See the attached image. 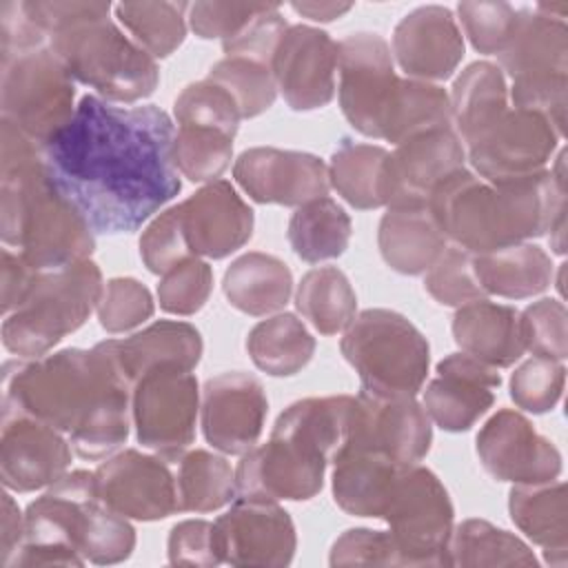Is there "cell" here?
<instances>
[{
	"instance_id": "816d5d0a",
	"label": "cell",
	"mask_w": 568,
	"mask_h": 568,
	"mask_svg": "<svg viewBox=\"0 0 568 568\" xmlns=\"http://www.w3.org/2000/svg\"><path fill=\"white\" fill-rule=\"evenodd\" d=\"M566 306L561 300L541 297L528 304L519 313V328L524 348L535 357H548L564 362L568 357V331Z\"/></svg>"
},
{
	"instance_id": "83f0119b",
	"label": "cell",
	"mask_w": 568,
	"mask_h": 568,
	"mask_svg": "<svg viewBox=\"0 0 568 568\" xmlns=\"http://www.w3.org/2000/svg\"><path fill=\"white\" fill-rule=\"evenodd\" d=\"M453 339L462 348L493 368H508L524 355L519 311L488 297L464 304L453 317Z\"/></svg>"
},
{
	"instance_id": "e0dca14e",
	"label": "cell",
	"mask_w": 568,
	"mask_h": 568,
	"mask_svg": "<svg viewBox=\"0 0 568 568\" xmlns=\"http://www.w3.org/2000/svg\"><path fill=\"white\" fill-rule=\"evenodd\" d=\"M430 424L426 408L415 395L359 390L346 446L379 453L397 464H419L430 450Z\"/></svg>"
},
{
	"instance_id": "836d02e7",
	"label": "cell",
	"mask_w": 568,
	"mask_h": 568,
	"mask_svg": "<svg viewBox=\"0 0 568 568\" xmlns=\"http://www.w3.org/2000/svg\"><path fill=\"white\" fill-rule=\"evenodd\" d=\"M550 255L528 242L475 253V273L486 295L526 300L544 293L552 282Z\"/></svg>"
},
{
	"instance_id": "5b68a950",
	"label": "cell",
	"mask_w": 568,
	"mask_h": 568,
	"mask_svg": "<svg viewBox=\"0 0 568 568\" xmlns=\"http://www.w3.org/2000/svg\"><path fill=\"white\" fill-rule=\"evenodd\" d=\"M24 7L71 78L102 100L131 104L158 89L155 58L109 18V2L24 0Z\"/></svg>"
},
{
	"instance_id": "d6a6232c",
	"label": "cell",
	"mask_w": 568,
	"mask_h": 568,
	"mask_svg": "<svg viewBox=\"0 0 568 568\" xmlns=\"http://www.w3.org/2000/svg\"><path fill=\"white\" fill-rule=\"evenodd\" d=\"M222 291L233 308L262 317L286 306L293 293V273L280 257L251 251L231 262Z\"/></svg>"
},
{
	"instance_id": "4dcf8cb0",
	"label": "cell",
	"mask_w": 568,
	"mask_h": 568,
	"mask_svg": "<svg viewBox=\"0 0 568 568\" xmlns=\"http://www.w3.org/2000/svg\"><path fill=\"white\" fill-rule=\"evenodd\" d=\"M113 342L118 362L133 384L153 368L193 371L204 351L200 331L189 322L175 320L153 322L131 337Z\"/></svg>"
},
{
	"instance_id": "be15d7a7",
	"label": "cell",
	"mask_w": 568,
	"mask_h": 568,
	"mask_svg": "<svg viewBox=\"0 0 568 568\" xmlns=\"http://www.w3.org/2000/svg\"><path fill=\"white\" fill-rule=\"evenodd\" d=\"M0 537H2L0 564L4 566L11 559V555L18 550L24 537V515H20L18 504L7 490L2 493V535Z\"/></svg>"
},
{
	"instance_id": "b9f144b4",
	"label": "cell",
	"mask_w": 568,
	"mask_h": 568,
	"mask_svg": "<svg viewBox=\"0 0 568 568\" xmlns=\"http://www.w3.org/2000/svg\"><path fill=\"white\" fill-rule=\"evenodd\" d=\"M446 557L448 566L462 568L537 566V557L524 539L486 519H464L453 526Z\"/></svg>"
},
{
	"instance_id": "9a60e30c",
	"label": "cell",
	"mask_w": 568,
	"mask_h": 568,
	"mask_svg": "<svg viewBox=\"0 0 568 568\" xmlns=\"http://www.w3.org/2000/svg\"><path fill=\"white\" fill-rule=\"evenodd\" d=\"M331 462L311 444L271 433L266 444L246 450L235 468V497L268 501H306L324 486Z\"/></svg>"
},
{
	"instance_id": "cb8c5ba5",
	"label": "cell",
	"mask_w": 568,
	"mask_h": 568,
	"mask_svg": "<svg viewBox=\"0 0 568 568\" xmlns=\"http://www.w3.org/2000/svg\"><path fill=\"white\" fill-rule=\"evenodd\" d=\"M71 442L58 428L29 415L2 417L0 477L13 493H33L55 484L71 466Z\"/></svg>"
},
{
	"instance_id": "30bf717a",
	"label": "cell",
	"mask_w": 568,
	"mask_h": 568,
	"mask_svg": "<svg viewBox=\"0 0 568 568\" xmlns=\"http://www.w3.org/2000/svg\"><path fill=\"white\" fill-rule=\"evenodd\" d=\"M382 519L397 548L399 566H448L446 548L455 508L442 479L422 464H404Z\"/></svg>"
},
{
	"instance_id": "ffe728a7",
	"label": "cell",
	"mask_w": 568,
	"mask_h": 568,
	"mask_svg": "<svg viewBox=\"0 0 568 568\" xmlns=\"http://www.w3.org/2000/svg\"><path fill=\"white\" fill-rule=\"evenodd\" d=\"M466 169V146L453 126L417 133L388 151L384 197L388 206L428 204L433 191Z\"/></svg>"
},
{
	"instance_id": "e7e4bbea",
	"label": "cell",
	"mask_w": 568,
	"mask_h": 568,
	"mask_svg": "<svg viewBox=\"0 0 568 568\" xmlns=\"http://www.w3.org/2000/svg\"><path fill=\"white\" fill-rule=\"evenodd\" d=\"M291 9L313 22H331L353 9L351 2H291Z\"/></svg>"
},
{
	"instance_id": "277c9868",
	"label": "cell",
	"mask_w": 568,
	"mask_h": 568,
	"mask_svg": "<svg viewBox=\"0 0 568 568\" xmlns=\"http://www.w3.org/2000/svg\"><path fill=\"white\" fill-rule=\"evenodd\" d=\"M428 209L450 244L486 253L546 235L566 211V186L550 169L501 182L462 169L433 191Z\"/></svg>"
},
{
	"instance_id": "1f68e13d",
	"label": "cell",
	"mask_w": 568,
	"mask_h": 568,
	"mask_svg": "<svg viewBox=\"0 0 568 568\" xmlns=\"http://www.w3.org/2000/svg\"><path fill=\"white\" fill-rule=\"evenodd\" d=\"M404 464L364 448H342L333 462V499L355 517L382 519L395 477Z\"/></svg>"
},
{
	"instance_id": "f907efd6",
	"label": "cell",
	"mask_w": 568,
	"mask_h": 568,
	"mask_svg": "<svg viewBox=\"0 0 568 568\" xmlns=\"http://www.w3.org/2000/svg\"><path fill=\"white\" fill-rule=\"evenodd\" d=\"M566 384V366L564 362L548 357H530L510 375V399L517 408L544 415L552 410Z\"/></svg>"
},
{
	"instance_id": "3957f363",
	"label": "cell",
	"mask_w": 568,
	"mask_h": 568,
	"mask_svg": "<svg viewBox=\"0 0 568 568\" xmlns=\"http://www.w3.org/2000/svg\"><path fill=\"white\" fill-rule=\"evenodd\" d=\"M0 235L36 271H58L89 260L95 231L49 173L44 146L2 120Z\"/></svg>"
},
{
	"instance_id": "bcb514c9",
	"label": "cell",
	"mask_w": 568,
	"mask_h": 568,
	"mask_svg": "<svg viewBox=\"0 0 568 568\" xmlns=\"http://www.w3.org/2000/svg\"><path fill=\"white\" fill-rule=\"evenodd\" d=\"M233 138L202 126H178L173 138V164L191 182H213L231 166Z\"/></svg>"
},
{
	"instance_id": "6f0895ef",
	"label": "cell",
	"mask_w": 568,
	"mask_h": 568,
	"mask_svg": "<svg viewBox=\"0 0 568 568\" xmlns=\"http://www.w3.org/2000/svg\"><path fill=\"white\" fill-rule=\"evenodd\" d=\"M288 22L280 13V4L271 2L268 9L257 13L242 31L222 42L224 55H240L257 60L273 69V58L282 36L286 33Z\"/></svg>"
},
{
	"instance_id": "7c38bea8",
	"label": "cell",
	"mask_w": 568,
	"mask_h": 568,
	"mask_svg": "<svg viewBox=\"0 0 568 568\" xmlns=\"http://www.w3.org/2000/svg\"><path fill=\"white\" fill-rule=\"evenodd\" d=\"M200 386L191 371L153 368L135 379L131 422L135 439L175 464L195 439Z\"/></svg>"
},
{
	"instance_id": "681fc988",
	"label": "cell",
	"mask_w": 568,
	"mask_h": 568,
	"mask_svg": "<svg viewBox=\"0 0 568 568\" xmlns=\"http://www.w3.org/2000/svg\"><path fill=\"white\" fill-rule=\"evenodd\" d=\"M133 548L135 528L124 515L111 510L102 499H98L89 510V519L78 546L82 559L98 566L120 564L131 557Z\"/></svg>"
},
{
	"instance_id": "f1b7e54d",
	"label": "cell",
	"mask_w": 568,
	"mask_h": 568,
	"mask_svg": "<svg viewBox=\"0 0 568 568\" xmlns=\"http://www.w3.org/2000/svg\"><path fill=\"white\" fill-rule=\"evenodd\" d=\"M377 246L393 271L422 275L435 264L448 240L428 204L388 206L379 220Z\"/></svg>"
},
{
	"instance_id": "11a10c76",
	"label": "cell",
	"mask_w": 568,
	"mask_h": 568,
	"mask_svg": "<svg viewBox=\"0 0 568 568\" xmlns=\"http://www.w3.org/2000/svg\"><path fill=\"white\" fill-rule=\"evenodd\" d=\"M155 311L151 291L133 277H113L104 284L98 320L106 333H126L144 324Z\"/></svg>"
},
{
	"instance_id": "8d00e7d4",
	"label": "cell",
	"mask_w": 568,
	"mask_h": 568,
	"mask_svg": "<svg viewBox=\"0 0 568 568\" xmlns=\"http://www.w3.org/2000/svg\"><path fill=\"white\" fill-rule=\"evenodd\" d=\"M246 351L262 373L291 377L313 359L315 337L293 313H277L251 328Z\"/></svg>"
},
{
	"instance_id": "74e56055",
	"label": "cell",
	"mask_w": 568,
	"mask_h": 568,
	"mask_svg": "<svg viewBox=\"0 0 568 568\" xmlns=\"http://www.w3.org/2000/svg\"><path fill=\"white\" fill-rule=\"evenodd\" d=\"M388 151L379 144L344 138L331 155L328 182L351 206L368 211L386 206L384 166Z\"/></svg>"
},
{
	"instance_id": "484cf974",
	"label": "cell",
	"mask_w": 568,
	"mask_h": 568,
	"mask_svg": "<svg viewBox=\"0 0 568 568\" xmlns=\"http://www.w3.org/2000/svg\"><path fill=\"white\" fill-rule=\"evenodd\" d=\"M175 206L193 257L222 260L253 235V209L226 180L206 182Z\"/></svg>"
},
{
	"instance_id": "9c48e42d",
	"label": "cell",
	"mask_w": 568,
	"mask_h": 568,
	"mask_svg": "<svg viewBox=\"0 0 568 568\" xmlns=\"http://www.w3.org/2000/svg\"><path fill=\"white\" fill-rule=\"evenodd\" d=\"M75 80L51 51L40 47L0 55V111L38 144L47 146L73 118Z\"/></svg>"
},
{
	"instance_id": "9f6ffc18",
	"label": "cell",
	"mask_w": 568,
	"mask_h": 568,
	"mask_svg": "<svg viewBox=\"0 0 568 568\" xmlns=\"http://www.w3.org/2000/svg\"><path fill=\"white\" fill-rule=\"evenodd\" d=\"M140 257L144 266L155 275H164L180 262L193 257L182 231L178 206H169L166 211L155 215L142 231Z\"/></svg>"
},
{
	"instance_id": "2e32d148",
	"label": "cell",
	"mask_w": 568,
	"mask_h": 568,
	"mask_svg": "<svg viewBox=\"0 0 568 568\" xmlns=\"http://www.w3.org/2000/svg\"><path fill=\"white\" fill-rule=\"evenodd\" d=\"M93 475L100 499L126 519L158 521L180 513L175 470L160 455L126 448L109 455Z\"/></svg>"
},
{
	"instance_id": "7a4b0ae2",
	"label": "cell",
	"mask_w": 568,
	"mask_h": 568,
	"mask_svg": "<svg viewBox=\"0 0 568 568\" xmlns=\"http://www.w3.org/2000/svg\"><path fill=\"white\" fill-rule=\"evenodd\" d=\"M131 393L113 339L2 366V417L29 415L58 428L82 459H104L126 442Z\"/></svg>"
},
{
	"instance_id": "680465c9",
	"label": "cell",
	"mask_w": 568,
	"mask_h": 568,
	"mask_svg": "<svg viewBox=\"0 0 568 568\" xmlns=\"http://www.w3.org/2000/svg\"><path fill=\"white\" fill-rule=\"evenodd\" d=\"M271 2H193L189 7V27L202 40L222 42L242 31Z\"/></svg>"
},
{
	"instance_id": "ab89813d",
	"label": "cell",
	"mask_w": 568,
	"mask_h": 568,
	"mask_svg": "<svg viewBox=\"0 0 568 568\" xmlns=\"http://www.w3.org/2000/svg\"><path fill=\"white\" fill-rule=\"evenodd\" d=\"M295 306L317 333L337 335L357 315V295L344 271L315 266L300 280Z\"/></svg>"
},
{
	"instance_id": "8992f818",
	"label": "cell",
	"mask_w": 568,
	"mask_h": 568,
	"mask_svg": "<svg viewBox=\"0 0 568 568\" xmlns=\"http://www.w3.org/2000/svg\"><path fill=\"white\" fill-rule=\"evenodd\" d=\"M102 291V271L93 260L40 271L24 302L4 315L2 346L22 359L47 355L98 311Z\"/></svg>"
},
{
	"instance_id": "f35d334b",
	"label": "cell",
	"mask_w": 568,
	"mask_h": 568,
	"mask_svg": "<svg viewBox=\"0 0 568 568\" xmlns=\"http://www.w3.org/2000/svg\"><path fill=\"white\" fill-rule=\"evenodd\" d=\"M351 233L348 213L328 195L297 206L288 220L291 248L311 264L339 257L348 248Z\"/></svg>"
},
{
	"instance_id": "91938a15",
	"label": "cell",
	"mask_w": 568,
	"mask_h": 568,
	"mask_svg": "<svg viewBox=\"0 0 568 568\" xmlns=\"http://www.w3.org/2000/svg\"><path fill=\"white\" fill-rule=\"evenodd\" d=\"M331 566H399L397 548L388 530L351 528L331 546Z\"/></svg>"
},
{
	"instance_id": "60d3db41",
	"label": "cell",
	"mask_w": 568,
	"mask_h": 568,
	"mask_svg": "<svg viewBox=\"0 0 568 568\" xmlns=\"http://www.w3.org/2000/svg\"><path fill=\"white\" fill-rule=\"evenodd\" d=\"M453 126L450 98L444 87L413 78H399L384 118L382 140L393 146L430 129Z\"/></svg>"
},
{
	"instance_id": "7dc6e473",
	"label": "cell",
	"mask_w": 568,
	"mask_h": 568,
	"mask_svg": "<svg viewBox=\"0 0 568 568\" xmlns=\"http://www.w3.org/2000/svg\"><path fill=\"white\" fill-rule=\"evenodd\" d=\"M426 293L444 306H464L488 297L475 273V253L450 244L424 273Z\"/></svg>"
},
{
	"instance_id": "94428289",
	"label": "cell",
	"mask_w": 568,
	"mask_h": 568,
	"mask_svg": "<svg viewBox=\"0 0 568 568\" xmlns=\"http://www.w3.org/2000/svg\"><path fill=\"white\" fill-rule=\"evenodd\" d=\"M166 552L173 566L211 568L222 564L215 541V526L206 519H184L175 524L169 532Z\"/></svg>"
},
{
	"instance_id": "44dd1931",
	"label": "cell",
	"mask_w": 568,
	"mask_h": 568,
	"mask_svg": "<svg viewBox=\"0 0 568 568\" xmlns=\"http://www.w3.org/2000/svg\"><path fill=\"white\" fill-rule=\"evenodd\" d=\"M268 399L262 382L244 371H229L206 379L200 397L204 439L224 455L251 450L266 422Z\"/></svg>"
},
{
	"instance_id": "d6986e66",
	"label": "cell",
	"mask_w": 568,
	"mask_h": 568,
	"mask_svg": "<svg viewBox=\"0 0 568 568\" xmlns=\"http://www.w3.org/2000/svg\"><path fill=\"white\" fill-rule=\"evenodd\" d=\"M475 444L484 470L497 481L537 484L552 481L561 473L559 448L519 410H497L479 428Z\"/></svg>"
},
{
	"instance_id": "f546056e",
	"label": "cell",
	"mask_w": 568,
	"mask_h": 568,
	"mask_svg": "<svg viewBox=\"0 0 568 568\" xmlns=\"http://www.w3.org/2000/svg\"><path fill=\"white\" fill-rule=\"evenodd\" d=\"M508 513L513 524L537 546L552 566H566L568 559V504L564 481L513 484L508 493Z\"/></svg>"
},
{
	"instance_id": "d4e9b609",
	"label": "cell",
	"mask_w": 568,
	"mask_h": 568,
	"mask_svg": "<svg viewBox=\"0 0 568 568\" xmlns=\"http://www.w3.org/2000/svg\"><path fill=\"white\" fill-rule=\"evenodd\" d=\"M390 53L406 78L433 84L448 80L464 58L457 18L442 4L413 9L397 22Z\"/></svg>"
},
{
	"instance_id": "603a6c76",
	"label": "cell",
	"mask_w": 568,
	"mask_h": 568,
	"mask_svg": "<svg viewBox=\"0 0 568 568\" xmlns=\"http://www.w3.org/2000/svg\"><path fill=\"white\" fill-rule=\"evenodd\" d=\"M337 42L311 24H288L282 36L273 75L277 91L293 111H315L335 98Z\"/></svg>"
},
{
	"instance_id": "f6af8a7d",
	"label": "cell",
	"mask_w": 568,
	"mask_h": 568,
	"mask_svg": "<svg viewBox=\"0 0 568 568\" xmlns=\"http://www.w3.org/2000/svg\"><path fill=\"white\" fill-rule=\"evenodd\" d=\"M206 80L215 82L233 98L242 120L262 115L273 106L277 98L273 69L257 60L224 55L209 69Z\"/></svg>"
},
{
	"instance_id": "8fae6325",
	"label": "cell",
	"mask_w": 568,
	"mask_h": 568,
	"mask_svg": "<svg viewBox=\"0 0 568 568\" xmlns=\"http://www.w3.org/2000/svg\"><path fill=\"white\" fill-rule=\"evenodd\" d=\"M100 499L95 475L64 473L24 510V537L4 568L84 566L78 550L89 510Z\"/></svg>"
},
{
	"instance_id": "52a82bcc",
	"label": "cell",
	"mask_w": 568,
	"mask_h": 568,
	"mask_svg": "<svg viewBox=\"0 0 568 568\" xmlns=\"http://www.w3.org/2000/svg\"><path fill=\"white\" fill-rule=\"evenodd\" d=\"M510 78L513 106L541 113L564 135L568 106V24L561 18L519 9L517 27L497 55Z\"/></svg>"
},
{
	"instance_id": "5bb4252c",
	"label": "cell",
	"mask_w": 568,
	"mask_h": 568,
	"mask_svg": "<svg viewBox=\"0 0 568 568\" xmlns=\"http://www.w3.org/2000/svg\"><path fill=\"white\" fill-rule=\"evenodd\" d=\"M561 138L541 113L508 106L464 146L475 175L501 182L546 169Z\"/></svg>"
},
{
	"instance_id": "d590c367",
	"label": "cell",
	"mask_w": 568,
	"mask_h": 568,
	"mask_svg": "<svg viewBox=\"0 0 568 568\" xmlns=\"http://www.w3.org/2000/svg\"><path fill=\"white\" fill-rule=\"evenodd\" d=\"M448 98L453 129L464 144L510 106L506 75L497 64L486 60L468 64L453 82Z\"/></svg>"
},
{
	"instance_id": "ac0fdd59",
	"label": "cell",
	"mask_w": 568,
	"mask_h": 568,
	"mask_svg": "<svg viewBox=\"0 0 568 568\" xmlns=\"http://www.w3.org/2000/svg\"><path fill=\"white\" fill-rule=\"evenodd\" d=\"M213 526L222 564L288 566L295 557V524L277 501L235 497Z\"/></svg>"
},
{
	"instance_id": "4fadbf2b",
	"label": "cell",
	"mask_w": 568,
	"mask_h": 568,
	"mask_svg": "<svg viewBox=\"0 0 568 568\" xmlns=\"http://www.w3.org/2000/svg\"><path fill=\"white\" fill-rule=\"evenodd\" d=\"M337 98L344 118L366 138L382 140V126L399 75L390 44L373 31H357L337 42Z\"/></svg>"
},
{
	"instance_id": "c3c4849f",
	"label": "cell",
	"mask_w": 568,
	"mask_h": 568,
	"mask_svg": "<svg viewBox=\"0 0 568 568\" xmlns=\"http://www.w3.org/2000/svg\"><path fill=\"white\" fill-rule=\"evenodd\" d=\"M173 115L178 126L215 129L231 138H235L242 120L233 98L206 78L182 89V93L175 98Z\"/></svg>"
},
{
	"instance_id": "ba28073f",
	"label": "cell",
	"mask_w": 568,
	"mask_h": 568,
	"mask_svg": "<svg viewBox=\"0 0 568 568\" xmlns=\"http://www.w3.org/2000/svg\"><path fill=\"white\" fill-rule=\"evenodd\" d=\"M339 351L355 368L362 390L375 395H417L430 366L422 331L397 311L366 308L342 331Z\"/></svg>"
},
{
	"instance_id": "e575fe53",
	"label": "cell",
	"mask_w": 568,
	"mask_h": 568,
	"mask_svg": "<svg viewBox=\"0 0 568 568\" xmlns=\"http://www.w3.org/2000/svg\"><path fill=\"white\" fill-rule=\"evenodd\" d=\"M353 410V395L306 397L282 410L271 433L297 437L317 448L333 464L348 442Z\"/></svg>"
},
{
	"instance_id": "db71d44e",
	"label": "cell",
	"mask_w": 568,
	"mask_h": 568,
	"mask_svg": "<svg viewBox=\"0 0 568 568\" xmlns=\"http://www.w3.org/2000/svg\"><path fill=\"white\" fill-rule=\"evenodd\" d=\"M457 16L479 53L499 55L517 27L519 9L508 2H459Z\"/></svg>"
},
{
	"instance_id": "03108f58",
	"label": "cell",
	"mask_w": 568,
	"mask_h": 568,
	"mask_svg": "<svg viewBox=\"0 0 568 568\" xmlns=\"http://www.w3.org/2000/svg\"><path fill=\"white\" fill-rule=\"evenodd\" d=\"M548 231H550V248L557 255H564L566 253V211L557 215V220L550 224Z\"/></svg>"
},
{
	"instance_id": "7bdbcfd3",
	"label": "cell",
	"mask_w": 568,
	"mask_h": 568,
	"mask_svg": "<svg viewBox=\"0 0 568 568\" xmlns=\"http://www.w3.org/2000/svg\"><path fill=\"white\" fill-rule=\"evenodd\" d=\"M175 488L180 510L213 513L231 504L237 495L235 470L231 464L209 450H186L175 462Z\"/></svg>"
},
{
	"instance_id": "4316f807",
	"label": "cell",
	"mask_w": 568,
	"mask_h": 568,
	"mask_svg": "<svg viewBox=\"0 0 568 568\" xmlns=\"http://www.w3.org/2000/svg\"><path fill=\"white\" fill-rule=\"evenodd\" d=\"M497 371L462 351L444 357L424 390L422 406L430 422L448 433L470 430L495 404V388L501 386Z\"/></svg>"
},
{
	"instance_id": "ee69618b",
	"label": "cell",
	"mask_w": 568,
	"mask_h": 568,
	"mask_svg": "<svg viewBox=\"0 0 568 568\" xmlns=\"http://www.w3.org/2000/svg\"><path fill=\"white\" fill-rule=\"evenodd\" d=\"M189 2H120L115 18L153 58H169L186 38Z\"/></svg>"
},
{
	"instance_id": "f5cc1de1",
	"label": "cell",
	"mask_w": 568,
	"mask_h": 568,
	"mask_svg": "<svg viewBox=\"0 0 568 568\" xmlns=\"http://www.w3.org/2000/svg\"><path fill=\"white\" fill-rule=\"evenodd\" d=\"M213 291V271L209 262L189 257L166 271L158 284L160 308L171 315H193L204 308Z\"/></svg>"
},
{
	"instance_id": "6da1fadb",
	"label": "cell",
	"mask_w": 568,
	"mask_h": 568,
	"mask_svg": "<svg viewBox=\"0 0 568 568\" xmlns=\"http://www.w3.org/2000/svg\"><path fill=\"white\" fill-rule=\"evenodd\" d=\"M175 124L155 104L118 106L82 95L71 122L44 146L55 184L95 233L138 231L180 189Z\"/></svg>"
},
{
	"instance_id": "6125c7cd",
	"label": "cell",
	"mask_w": 568,
	"mask_h": 568,
	"mask_svg": "<svg viewBox=\"0 0 568 568\" xmlns=\"http://www.w3.org/2000/svg\"><path fill=\"white\" fill-rule=\"evenodd\" d=\"M40 271H36L20 253H11L9 248H2V313H13L24 297L29 295L36 277Z\"/></svg>"
},
{
	"instance_id": "7402d4cb",
	"label": "cell",
	"mask_w": 568,
	"mask_h": 568,
	"mask_svg": "<svg viewBox=\"0 0 568 568\" xmlns=\"http://www.w3.org/2000/svg\"><path fill=\"white\" fill-rule=\"evenodd\" d=\"M233 178L260 204L302 206L328 195V164L304 151L253 146L240 153Z\"/></svg>"
}]
</instances>
